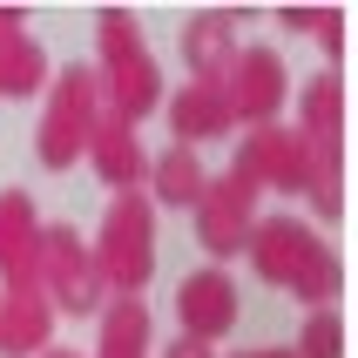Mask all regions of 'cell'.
<instances>
[{
  "label": "cell",
  "mask_w": 358,
  "mask_h": 358,
  "mask_svg": "<svg viewBox=\"0 0 358 358\" xmlns=\"http://www.w3.org/2000/svg\"><path fill=\"white\" fill-rule=\"evenodd\" d=\"M250 250H257V271L271 284H284V291H298V298H311V304H324L331 291H338V257H331L304 223H291V217L257 223Z\"/></svg>",
  "instance_id": "cell-1"
},
{
  "label": "cell",
  "mask_w": 358,
  "mask_h": 358,
  "mask_svg": "<svg viewBox=\"0 0 358 358\" xmlns=\"http://www.w3.org/2000/svg\"><path fill=\"white\" fill-rule=\"evenodd\" d=\"M149 264H156V237H149V196L122 189L108 223H101V284H122V298H136L149 284Z\"/></svg>",
  "instance_id": "cell-2"
},
{
  "label": "cell",
  "mask_w": 358,
  "mask_h": 358,
  "mask_svg": "<svg viewBox=\"0 0 358 358\" xmlns=\"http://www.w3.org/2000/svg\"><path fill=\"white\" fill-rule=\"evenodd\" d=\"M95 101H101V88H95V75H61V88H55V101H48V122H41V162L48 169H68V162L88 149V136H95Z\"/></svg>",
  "instance_id": "cell-3"
},
{
  "label": "cell",
  "mask_w": 358,
  "mask_h": 358,
  "mask_svg": "<svg viewBox=\"0 0 358 358\" xmlns=\"http://www.w3.org/2000/svg\"><path fill=\"white\" fill-rule=\"evenodd\" d=\"M34 284H48V304H55V311H75V318L101 304V271H95V257H88L68 230H41Z\"/></svg>",
  "instance_id": "cell-4"
},
{
  "label": "cell",
  "mask_w": 358,
  "mask_h": 358,
  "mask_svg": "<svg viewBox=\"0 0 358 358\" xmlns=\"http://www.w3.org/2000/svg\"><path fill=\"white\" fill-rule=\"evenodd\" d=\"M223 68H230V81L217 88L223 108L271 129V115H278V101H284V68H278V55H271V48H243V55H230Z\"/></svg>",
  "instance_id": "cell-5"
},
{
  "label": "cell",
  "mask_w": 358,
  "mask_h": 358,
  "mask_svg": "<svg viewBox=\"0 0 358 358\" xmlns=\"http://www.w3.org/2000/svg\"><path fill=\"white\" fill-rule=\"evenodd\" d=\"M250 189L257 182L243 176V169H230L223 182H210L203 189V243H210V257H230L237 243H250Z\"/></svg>",
  "instance_id": "cell-6"
},
{
  "label": "cell",
  "mask_w": 358,
  "mask_h": 358,
  "mask_svg": "<svg viewBox=\"0 0 358 358\" xmlns=\"http://www.w3.org/2000/svg\"><path fill=\"white\" fill-rule=\"evenodd\" d=\"M176 318H182V331H189V338L217 345L223 331L237 324V284L223 278V271H196V278H182V291H176Z\"/></svg>",
  "instance_id": "cell-7"
},
{
  "label": "cell",
  "mask_w": 358,
  "mask_h": 358,
  "mask_svg": "<svg viewBox=\"0 0 358 358\" xmlns=\"http://www.w3.org/2000/svg\"><path fill=\"white\" fill-rule=\"evenodd\" d=\"M48 318H55V304L41 284H7V298H0V352L20 358V352H41L48 345Z\"/></svg>",
  "instance_id": "cell-8"
},
{
  "label": "cell",
  "mask_w": 358,
  "mask_h": 358,
  "mask_svg": "<svg viewBox=\"0 0 358 358\" xmlns=\"http://www.w3.org/2000/svg\"><path fill=\"white\" fill-rule=\"evenodd\" d=\"M34 264H41V223H34V203L7 189L0 196V271L7 284H34Z\"/></svg>",
  "instance_id": "cell-9"
},
{
  "label": "cell",
  "mask_w": 358,
  "mask_h": 358,
  "mask_svg": "<svg viewBox=\"0 0 358 358\" xmlns=\"http://www.w3.org/2000/svg\"><path fill=\"white\" fill-rule=\"evenodd\" d=\"M237 169H243L250 182H278V189H298V182H304V142H298V129H257Z\"/></svg>",
  "instance_id": "cell-10"
},
{
  "label": "cell",
  "mask_w": 358,
  "mask_h": 358,
  "mask_svg": "<svg viewBox=\"0 0 358 358\" xmlns=\"http://www.w3.org/2000/svg\"><path fill=\"white\" fill-rule=\"evenodd\" d=\"M88 149H95V162H101V182H115V189H136L142 182V142H136L129 122L101 115L95 136H88Z\"/></svg>",
  "instance_id": "cell-11"
},
{
  "label": "cell",
  "mask_w": 358,
  "mask_h": 358,
  "mask_svg": "<svg viewBox=\"0 0 358 358\" xmlns=\"http://www.w3.org/2000/svg\"><path fill=\"white\" fill-rule=\"evenodd\" d=\"M169 122H176V142L217 136L223 122H230V108H223V95H217V81H189V88L169 101Z\"/></svg>",
  "instance_id": "cell-12"
},
{
  "label": "cell",
  "mask_w": 358,
  "mask_h": 358,
  "mask_svg": "<svg viewBox=\"0 0 358 358\" xmlns=\"http://www.w3.org/2000/svg\"><path fill=\"white\" fill-rule=\"evenodd\" d=\"M41 81H48V55L20 27H7L0 34V95H34Z\"/></svg>",
  "instance_id": "cell-13"
},
{
  "label": "cell",
  "mask_w": 358,
  "mask_h": 358,
  "mask_svg": "<svg viewBox=\"0 0 358 358\" xmlns=\"http://www.w3.org/2000/svg\"><path fill=\"white\" fill-rule=\"evenodd\" d=\"M142 345H149V304H142V298L108 304V324H101V358H142Z\"/></svg>",
  "instance_id": "cell-14"
},
{
  "label": "cell",
  "mask_w": 358,
  "mask_h": 358,
  "mask_svg": "<svg viewBox=\"0 0 358 358\" xmlns=\"http://www.w3.org/2000/svg\"><path fill=\"white\" fill-rule=\"evenodd\" d=\"M182 48H189V68H196V81H217V68L230 61V14H203V20H189Z\"/></svg>",
  "instance_id": "cell-15"
},
{
  "label": "cell",
  "mask_w": 358,
  "mask_h": 358,
  "mask_svg": "<svg viewBox=\"0 0 358 358\" xmlns=\"http://www.w3.org/2000/svg\"><path fill=\"white\" fill-rule=\"evenodd\" d=\"M203 189H210V182H203L196 156H189V149L176 142V149H169V156L156 162V196H162V203H176V210H182V203H203Z\"/></svg>",
  "instance_id": "cell-16"
},
{
  "label": "cell",
  "mask_w": 358,
  "mask_h": 358,
  "mask_svg": "<svg viewBox=\"0 0 358 358\" xmlns=\"http://www.w3.org/2000/svg\"><path fill=\"white\" fill-rule=\"evenodd\" d=\"M298 358H345V324L331 311H318V318L304 324V352Z\"/></svg>",
  "instance_id": "cell-17"
},
{
  "label": "cell",
  "mask_w": 358,
  "mask_h": 358,
  "mask_svg": "<svg viewBox=\"0 0 358 358\" xmlns=\"http://www.w3.org/2000/svg\"><path fill=\"white\" fill-rule=\"evenodd\" d=\"M101 55H108V61H122V55H142V27H136L129 14H115V7L101 14Z\"/></svg>",
  "instance_id": "cell-18"
},
{
  "label": "cell",
  "mask_w": 358,
  "mask_h": 358,
  "mask_svg": "<svg viewBox=\"0 0 358 358\" xmlns=\"http://www.w3.org/2000/svg\"><path fill=\"white\" fill-rule=\"evenodd\" d=\"M318 41H324V55H331V61L345 55V27H338V14H318Z\"/></svg>",
  "instance_id": "cell-19"
},
{
  "label": "cell",
  "mask_w": 358,
  "mask_h": 358,
  "mask_svg": "<svg viewBox=\"0 0 358 358\" xmlns=\"http://www.w3.org/2000/svg\"><path fill=\"white\" fill-rule=\"evenodd\" d=\"M318 14H324V7H284L278 20H284V27H318Z\"/></svg>",
  "instance_id": "cell-20"
},
{
  "label": "cell",
  "mask_w": 358,
  "mask_h": 358,
  "mask_svg": "<svg viewBox=\"0 0 358 358\" xmlns=\"http://www.w3.org/2000/svg\"><path fill=\"white\" fill-rule=\"evenodd\" d=\"M169 358H217V352H210L203 338H176V345H169Z\"/></svg>",
  "instance_id": "cell-21"
},
{
  "label": "cell",
  "mask_w": 358,
  "mask_h": 358,
  "mask_svg": "<svg viewBox=\"0 0 358 358\" xmlns=\"http://www.w3.org/2000/svg\"><path fill=\"white\" fill-rule=\"evenodd\" d=\"M48 358H75V352H48Z\"/></svg>",
  "instance_id": "cell-22"
},
{
  "label": "cell",
  "mask_w": 358,
  "mask_h": 358,
  "mask_svg": "<svg viewBox=\"0 0 358 358\" xmlns=\"http://www.w3.org/2000/svg\"><path fill=\"white\" fill-rule=\"evenodd\" d=\"M264 358H291V352H264Z\"/></svg>",
  "instance_id": "cell-23"
}]
</instances>
